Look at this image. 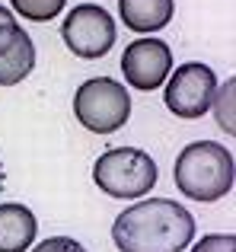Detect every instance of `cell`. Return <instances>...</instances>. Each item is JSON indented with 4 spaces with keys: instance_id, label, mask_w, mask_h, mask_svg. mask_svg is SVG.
I'll return each mask as SVG.
<instances>
[{
    "instance_id": "obj_1",
    "label": "cell",
    "mask_w": 236,
    "mask_h": 252,
    "mask_svg": "<svg viewBox=\"0 0 236 252\" xmlns=\"http://www.w3.org/2000/svg\"><path fill=\"white\" fill-rule=\"evenodd\" d=\"M195 240V217L169 198H147L124 208L112 223L118 252H182Z\"/></svg>"
},
{
    "instance_id": "obj_2",
    "label": "cell",
    "mask_w": 236,
    "mask_h": 252,
    "mask_svg": "<svg viewBox=\"0 0 236 252\" xmlns=\"http://www.w3.org/2000/svg\"><path fill=\"white\" fill-rule=\"evenodd\" d=\"M176 189L201 204L220 201L233 189V154L217 141H195L176 157Z\"/></svg>"
},
{
    "instance_id": "obj_3",
    "label": "cell",
    "mask_w": 236,
    "mask_h": 252,
    "mask_svg": "<svg viewBox=\"0 0 236 252\" xmlns=\"http://www.w3.org/2000/svg\"><path fill=\"white\" fill-rule=\"evenodd\" d=\"M156 163L147 150L112 147L96 160L93 182L109 198H144L156 185Z\"/></svg>"
},
{
    "instance_id": "obj_4",
    "label": "cell",
    "mask_w": 236,
    "mask_h": 252,
    "mask_svg": "<svg viewBox=\"0 0 236 252\" xmlns=\"http://www.w3.org/2000/svg\"><path fill=\"white\" fill-rule=\"evenodd\" d=\"M74 115L93 134H112L131 118V96L112 77H93L74 93Z\"/></svg>"
},
{
    "instance_id": "obj_5",
    "label": "cell",
    "mask_w": 236,
    "mask_h": 252,
    "mask_svg": "<svg viewBox=\"0 0 236 252\" xmlns=\"http://www.w3.org/2000/svg\"><path fill=\"white\" fill-rule=\"evenodd\" d=\"M61 38L70 48V55L83 58V61L106 58L115 48V19L99 3H80L64 16Z\"/></svg>"
},
{
    "instance_id": "obj_6",
    "label": "cell",
    "mask_w": 236,
    "mask_h": 252,
    "mask_svg": "<svg viewBox=\"0 0 236 252\" xmlns=\"http://www.w3.org/2000/svg\"><path fill=\"white\" fill-rule=\"evenodd\" d=\"M214 93H217V77L207 64L188 61L179 64L176 70H169L166 77V109L179 118H201L214 102Z\"/></svg>"
},
{
    "instance_id": "obj_7",
    "label": "cell",
    "mask_w": 236,
    "mask_h": 252,
    "mask_svg": "<svg viewBox=\"0 0 236 252\" xmlns=\"http://www.w3.org/2000/svg\"><path fill=\"white\" fill-rule=\"evenodd\" d=\"M173 70V48L163 38H134L121 51V77L134 90H160Z\"/></svg>"
},
{
    "instance_id": "obj_8",
    "label": "cell",
    "mask_w": 236,
    "mask_h": 252,
    "mask_svg": "<svg viewBox=\"0 0 236 252\" xmlns=\"http://www.w3.org/2000/svg\"><path fill=\"white\" fill-rule=\"evenodd\" d=\"M38 220L26 204H0V252H26L35 243Z\"/></svg>"
},
{
    "instance_id": "obj_9",
    "label": "cell",
    "mask_w": 236,
    "mask_h": 252,
    "mask_svg": "<svg viewBox=\"0 0 236 252\" xmlns=\"http://www.w3.org/2000/svg\"><path fill=\"white\" fill-rule=\"evenodd\" d=\"M118 13L131 32L150 35V32H160L163 26H169L176 3L173 0H118Z\"/></svg>"
},
{
    "instance_id": "obj_10",
    "label": "cell",
    "mask_w": 236,
    "mask_h": 252,
    "mask_svg": "<svg viewBox=\"0 0 236 252\" xmlns=\"http://www.w3.org/2000/svg\"><path fill=\"white\" fill-rule=\"evenodd\" d=\"M32 67H35V45L23 32L16 38V45L6 55H0V86H16L19 80H26L32 74Z\"/></svg>"
},
{
    "instance_id": "obj_11",
    "label": "cell",
    "mask_w": 236,
    "mask_h": 252,
    "mask_svg": "<svg viewBox=\"0 0 236 252\" xmlns=\"http://www.w3.org/2000/svg\"><path fill=\"white\" fill-rule=\"evenodd\" d=\"M13 10L23 19H32V23H48L58 13H64V3L67 0H10Z\"/></svg>"
},
{
    "instance_id": "obj_12",
    "label": "cell",
    "mask_w": 236,
    "mask_h": 252,
    "mask_svg": "<svg viewBox=\"0 0 236 252\" xmlns=\"http://www.w3.org/2000/svg\"><path fill=\"white\" fill-rule=\"evenodd\" d=\"M233 90H236V80H227L224 86H217L214 93V115H217V125L227 131V134H236V125H233Z\"/></svg>"
},
{
    "instance_id": "obj_13",
    "label": "cell",
    "mask_w": 236,
    "mask_h": 252,
    "mask_svg": "<svg viewBox=\"0 0 236 252\" xmlns=\"http://www.w3.org/2000/svg\"><path fill=\"white\" fill-rule=\"evenodd\" d=\"M19 35H23V29H19L16 13H10L6 6H0V55H6V51L16 45Z\"/></svg>"
},
{
    "instance_id": "obj_14",
    "label": "cell",
    "mask_w": 236,
    "mask_h": 252,
    "mask_svg": "<svg viewBox=\"0 0 236 252\" xmlns=\"http://www.w3.org/2000/svg\"><path fill=\"white\" fill-rule=\"evenodd\" d=\"M192 252H236V236L233 233H211L201 236L192 246Z\"/></svg>"
},
{
    "instance_id": "obj_15",
    "label": "cell",
    "mask_w": 236,
    "mask_h": 252,
    "mask_svg": "<svg viewBox=\"0 0 236 252\" xmlns=\"http://www.w3.org/2000/svg\"><path fill=\"white\" fill-rule=\"evenodd\" d=\"M32 252H87L77 240H70V236H48L45 243H38Z\"/></svg>"
},
{
    "instance_id": "obj_16",
    "label": "cell",
    "mask_w": 236,
    "mask_h": 252,
    "mask_svg": "<svg viewBox=\"0 0 236 252\" xmlns=\"http://www.w3.org/2000/svg\"><path fill=\"white\" fill-rule=\"evenodd\" d=\"M0 191H3V166H0Z\"/></svg>"
}]
</instances>
